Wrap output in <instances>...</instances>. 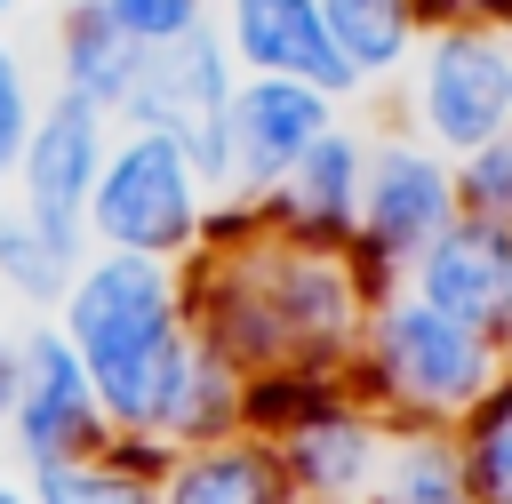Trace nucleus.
I'll return each mask as SVG.
<instances>
[{"mask_svg":"<svg viewBox=\"0 0 512 504\" xmlns=\"http://www.w3.org/2000/svg\"><path fill=\"white\" fill-rule=\"evenodd\" d=\"M184 272V320L208 352H224L248 384L272 376H344L368 328V304L384 296L352 248L296 240L264 224L256 208H216L208 240L176 264Z\"/></svg>","mask_w":512,"mask_h":504,"instance_id":"nucleus-1","label":"nucleus"},{"mask_svg":"<svg viewBox=\"0 0 512 504\" xmlns=\"http://www.w3.org/2000/svg\"><path fill=\"white\" fill-rule=\"evenodd\" d=\"M56 336L88 368L104 416L120 440H168V408L192 360V320H184V272L160 256H120L88 248L48 304Z\"/></svg>","mask_w":512,"mask_h":504,"instance_id":"nucleus-2","label":"nucleus"},{"mask_svg":"<svg viewBox=\"0 0 512 504\" xmlns=\"http://www.w3.org/2000/svg\"><path fill=\"white\" fill-rule=\"evenodd\" d=\"M496 368H504V352H496L488 336H472L464 320L432 312L408 280H392V288L368 304V328H360V352H352L344 384H352L392 432H408V424L448 432V424L496 384Z\"/></svg>","mask_w":512,"mask_h":504,"instance_id":"nucleus-3","label":"nucleus"},{"mask_svg":"<svg viewBox=\"0 0 512 504\" xmlns=\"http://www.w3.org/2000/svg\"><path fill=\"white\" fill-rule=\"evenodd\" d=\"M208 216H216V192H208L192 144H176L160 128H112L96 192H88V248L184 264L208 240Z\"/></svg>","mask_w":512,"mask_h":504,"instance_id":"nucleus-4","label":"nucleus"},{"mask_svg":"<svg viewBox=\"0 0 512 504\" xmlns=\"http://www.w3.org/2000/svg\"><path fill=\"white\" fill-rule=\"evenodd\" d=\"M384 120L448 160L512 128V24H432L384 96Z\"/></svg>","mask_w":512,"mask_h":504,"instance_id":"nucleus-5","label":"nucleus"},{"mask_svg":"<svg viewBox=\"0 0 512 504\" xmlns=\"http://www.w3.org/2000/svg\"><path fill=\"white\" fill-rule=\"evenodd\" d=\"M248 424L272 440L296 496H368L392 448V424L344 376H272L256 384Z\"/></svg>","mask_w":512,"mask_h":504,"instance_id":"nucleus-6","label":"nucleus"},{"mask_svg":"<svg viewBox=\"0 0 512 504\" xmlns=\"http://www.w3.org/2000/svg\"><path fill=\"white\" fill-rule=\"evenodd\" d=\"M456 224V160L432 152L424 136L376 120V144H368V184H360V216H352V264L392 288L408 280V264Z\"/></svg>","mask_w":512,"mask_h":504,"instance_id":"nucleus-7","label":"nucleus"},{"mask_svg":"<svg viewBox=\"0 0 512 504\" xmlns=\"http://www.w3.org/2000/svg\"><path fill=\"white\" fill-rule=\"evenodd\" d=\"M352 104H336L328 88L312 80H232L224 96V120H216V144L200 152V176L216 192V208H256Z\"/></svg>","mask_w":512,"mask_h":504,"instance_id":"nucleus-8","label":"nucleus"},{"mask_svg":"<svg viewBox=\"0 0 512 504\" xmlns=\"http://www.w3.org/2000/svg\"><path fill=\"white\" fill-rule=\"evenodd\" d=\"M16 472H40V464H72V456H96L112 448V416L88 384V368L72 360V344L56 336V320H24L16 328V400H8V440Z\"/></svg>","mask_w":512,"mask_h":504,"instance_id":"nucleus-9","label":"nucleus"},{"mask_svg":"<svg viewBox=\"0 0 512 504\" xmlns=\"http://www.w3.org/2000/svg\"><path fill=\"white\" fill-rule=\"evenodd\" d=\"M104 144H112V120L80 96H40V120L24 136V160L8 176V200L64 248V256H88V192H96V168H104Z\"/></svg>","mask_w":512,"mask_h":504,"instance_id":"nucleus-10","label":"nucleus"},{"mask_svg":"<svg viewBox=\"0 0 512 504\" xmlns=\"http://www.w3.org/2000/svg\"><path fill=\"white\" fill-rule=\"evenodd\" d=\"M232 56L216 40V24H192L160 48L136 56V80H128V104L112 128H160L176 144H192V160L216 144V120H224V96H232Z\"/></svg>","mask_w":512,"mask_h":504,"instance_id":"nucleus-11","label":"nucleus"},{"mask_svg":"<svg viewBox=\"0 0 512 504\" xmlns=\"http://www.w3.org/2000/svg\"><path fill=\"white\" fill-rule=\"evenodd\" d=\"M208 24H216V40H224L232 72H248V80H312V88H328L336 104H360L352 72H344L336 48H328L320 0H216Z\"/></svg>","mask_w":512,"mask_h":504,"instance_id":"nucleus-12","label":"nucleus"},{"mask_svg":"<svg viewBox=\"0 0 512 504\" xmlns=\"http://www.w3.org/2000/svg\"><path fill=\"white\" fill-rule=\"evenodd\" d=\"M368 144H376V112L352 104V112L256 200V216L280 224V232H296V240L344 248V240H352V216H360V184H368Z\"/></svg>","mask_w":512,"mask_h":504,"instance_id":"nucleus-13","label":"nucleus"},{"mask_svg":"<svg viewBox=\"0 0 512 504\" xmlns=\"http://www.w3.org/2000/svg\"><path fill=\"white\" fill-rule=\"evenodd\" d=\"M408 288H416L432 312L464 320L472 336H488V344L512 360V240H504V232L456 216V224L408 264Z\"/></svg>","mask_w":512,"mask_h":504,"instance_id":"nucleus-14","label":"nucleus"},{"mask_svg":"<svg viewBox=\"0 0 512 504\" xmlns=\"http://www.w3.org/2000/svg\"><path fill=\"white\" fill-rule=\"evenodd\" d=\"M160 504H296V488H288L272 440L248 424V432H224V440L168 448Z\"/></svg>","mask_w":512,"mask_h":504,"instance_id":"nucleus-15","label":"nucleus"},{"mask_svg":"<svg viewBox=\"0 0 512 504\" xmlns=\"http://www.w3.org/2000/svg\"><path fill=\"white\" fill-rule=\"evenodd\" d=\"M320 24H328L336 64H344L352 88H360V112H376V104L392 96V80L408 72L416 40L432 32V24H424V0H320Z\"/></svg>","mask_w":512,"mask_h":504,"instance_id":"nucleus-16","label":"nucleus"},{"mask_svg":"<svg viewBox=\"0 0 512 504\" xmlns=\"http://www.w3.org/2000/svg\"><path fill=\"white\" fill-rule=\"evenodd\" d=\"M136 56H144V48L104 16V0H72V8L56 16V64H48V88L96 104L104 120H120L128 80H136Z\"/></svg>","mask_w":512,"mask_h":504,"instance_id":"nucleus-17","label":"nucleus"},{"mask_svg":"<svg viewBox=\"0 0 512 504\" xmlns=\"http://www.w3.org/2000/svg\"><path fill=\"white\" fill-rule=\"evenodd\" d=\"M160 464H168V440L112 432V448L40 464V472H24V488H32V504H160Z\"/></svg>","mask_w":512,"mask_h":504,"instance_id":"nucleus-18","label":"nucleus"},{"mask_svg":"<svg viewBox=\"0 0 512 504\" xmlns=\"http://www.w3.org/2000/svg\"><path fill=\"white\" fill-rule=\"evenodd\" d=\"M248 400H256V384H248L224 352H208V344L192 336V360H184V384H176V408H168V448L248 432Z\"/></svg>","mask_w":512,"mask_h":504,"instance_id":"nucleus-19","label":"nucleus"},{"mask_svg":"<svg viewBox=\"0 0 512 504\" xmlns=\"http://www.w3.org/2000/svg\"><path fill=\"white\" fill-rule=\"evenodd\" d=\"M448 440H456V464H464L472 504H512V360H504L496 384L448 424Z\"/></svg>","mask_w":512,"mask_h":504,"instance_id":"nucleus-20","label":"nucleus"},{"mask_svg":"<svg viewBox=\"0 0 512 504\" xmlns=\"http://www.w3.org/2000/svg\"><path fill=\"white\" fill-rule=\"evenodd\" d=\"M368 504H472L464 464H456V440H448V432H432V424L392 432V448H384V472H376Z\"/></svg>","mask_w":512,"mask_h":504,"instance_id":"nucleus-21","label":"nucleus"},{"mask_svg":"<svg viewBox=\"0 0 512 504\" xmlns=\"http://www.w3.org/2000/svg\"><path fill=\"white\" fill-rule=\"evenodd\" d=\"M72 264L80 256H64L16 200H0V296H16L24 312H48L64 296V280H72Z\"/></svg>","mask_w":512,"mask_h":504,"instance_id":"nucleus-22","label":"nucleus"},{"mask_svg":"<svg viewBox=\"0 0 512 504\" xmlns=\"http://www.w3.org/2000/svg\"><path fill=\"white\" fill-rule=\"evenodd\" d=\"M456 216L512 240V128H496L488 144H472L456 160Z\"/></svg>","mask_w":512,"mask_h":504,"instance_id":"nucleus-23","label":"nucleus"},{"mask_svg":"<svg viewBox=\"0 0 512 504\" xmlns=\"http://www.w3.org/2000/svg\"><path fill=\"white\" fill-rule=\"evenodd\" d=\"M32 120H40V88H32V64L0 40V192H8V176H16V160H24V136H32Z\"/></svg>","mask_w":512,"mask_h":504,"instance_id":"nucleus-24","label":"nucleus"},{"mask_svg":"<svg viewBox=\"0 0 512 504\" xmlns=\"http://www.w3.org/2000/svg\"><path fill=\"white\" fill-rule=\"evenodd\" d=\"M208 8H216V0H104V16H112L136 48H160V40L192 32V24H208Z\"/></svg>","mask_w":512,"mask_h":504,"instance_id":"nucleus-25","label":"nucleus"},{"mask_svg":"<svg viewBox=\"0 0 512 504\" xmlns=\"http://www.w3.org/2000/svg\"><path fill=\"white\" fill-rule=\"evenodd\" d=\"M8 400H16V328H0V440H8Z\"/></svg>","mask_w":512,"mask_h":504,"instance_id":"nucleus-26","label":"nucleus"},{"mask_svg":"<svg viewBox=\"0 0 512 504\" xmlns=\"http://www.w3.org/2000/svg\"><path fill=\"white\" fill-rule=\"evenodd\" d=\"M0 504H32V488H24V472H0Z\"/></svg>","mask_w":512,"mask_h":504,"instance_id":"nucleus-27","label":"nucleus"},{"mask_svg":"<svg viewBox=\"0 0 512 504\" xmlns=\"http://www.w3.org/2000/svg\"><path fill=\"white\" fill-rule=\"evenodd\" d=\"M296 504H368V496H296Z\"/></svg>","mask_w":512,"mask_h":504,"instance_id":"nucleus-28","label":"nucleus"},{"mask_svg":"<svg viewBox=\"0 0 512 504\" xmlns=\"http://www.w3.org/2000/svg\"><path fill=\"white\" fill-rule=\"evenodd\" d=\"M8 8H16V0H0V24H8Z\"/></svg>","mask_w":512,"mask_h":504,"instance_id":"nucleus-29","label":"nucleus"}]
</instances>
